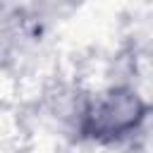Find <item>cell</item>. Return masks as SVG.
<instances>
[{"label":"cell","instance_id":"1","mask_svg":"<svg viewBox=\"0 0 153 153\" xmlns=\"http://www.w3.org/2000/svg\"><path fill=\"white\" fill-rule=\"evenodd\" d=\"M146 105L129 88H112L88 100L79 112V131L93 141H120L136 131Z\"/></svg>","mask_w":153,"mask_h":153}]
</instances>
